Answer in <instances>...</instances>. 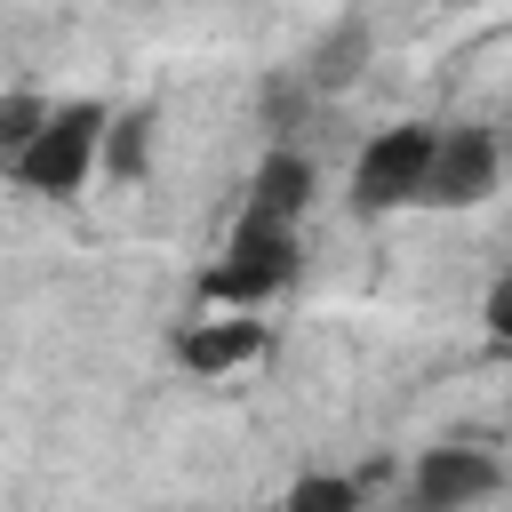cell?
Instances as JSON below:
<instances>
[{
  "instance_id": "1",
  "label": "cell",
  "mask_w": 512,
  "mask_h": 512,
  "mask_svg": "<svg viewBox=\"0 0 512 512\" xmlns=\"http://www.w3.org/2000/svg\"><path fill=\"white\" fill-rule=\"evenodd\" d=\"M104 120H112V104H96V96L48 104V120H40L32 144L8 160V176H16L32 200H72V192L104 168Z\"/></svg>"
},
{
  "instance_id": "2",
  "label": "cell",
  "mask_w": 512,
  "mask_h": 512,
  "mask_svg": "<svg viewBox=\"0 0 512 512\" xmlns=\"http://www.w3.org/2000/svg\"><path fill=\"white\" fill-rule=\"evenodd\" d=\"M432 120H392V128H376L360 152H352V184H344V200H352V216H400V208H416L424 200V168H432Z\"/></svg>"
},
{
  "instance_id": "3",
  "label": "cell",
  "mask_w": 512,
  "mask_h": 512,
  "mask_svg": "<svg viewBox=\"0 0 512 512\" xmlns=\"http://www.w3.org/2000/svg\"><path fill=\"white\" fill-rule=\"evenodd\" d=\"M304 264V240L296 232H272V224H232L224 256L200 272V296L224 304V312H264Z\"/></svg>"
},
{
  "instance_id": "4",
  "label": "cell",
  "mask_w": 512,
  "mask_h": 512,
  "mask_svg": "<svg viewBox=\"0 0 512 512\" xmlns=\"http://www.w3.org/2000/svg\"><path fill=\"white\" fill-rule=\"evenodd\" d=\"M496 192H504V136L480 120H448L432 136V168H424L416 208H488Z\"/></svg>"
},
{
  "instance_id": "5",
  "label": "cell",
  "mask_w": 512,
  "mask_h": 512,
  "mask_svg": "<svg viewBox=\"0 0 512 512\" xmlns=\"http://www.w3.org/2000/svg\"><path fill=\"white\" fill-rule=\"evenodd\" d=\"M504 488V464L488 456V448H472V440H440V448H424L416 464H408V512H472V504H488Z\"/></svg>"
},
{
  "instance_id": "6",
  "label": "cell",
  "mask_w": 512,
  "mask_h": 512,
  "mask_svg": "<svg viewBox=\"0 0 512 512\" xmlns=\"http://www.w3.org/2000/svg\"><path fill=\"white\" fill-rule=\"evenodd\" d=\"M320 192V168L304 144H272L248 176V200H240V224H272V232H304V208Z\"/></svg>"
},
{
  "instance_id": "7",
  "label": "cell",
  "mask_w": 512,
  "mask_h": 512,
  "mask_svg": "<svg viewBox=\"0 0 512 512\" xmlns=\"http://www.w3.org/2000/svg\"><path fill=\"white\" fill-rule=\"evenodd\" d=\"M272 352V328L256 312H224V320H192L176 328V360L192 376H232V368H256Z\"/></svg>"
},
{
  "instance_id": "8",
  "label": "cell",
  "mask_w": 512,
  "mask_h": 512,
  "mask_svg": "<svg viewBox=\"0 0 512 512\" xmlns=\"http://www.w3.org/2000/svg\"><path fill=\"white\" fill-rule=\"evenodd\" d=\"M368 56H376V24L368 16H336L312 48H304V96H344V88H360V72H368Z\"/></svg>"
},
{
  "instance_id": "9",
  "label": "cell",
  "mask_w": 512,
  "mask_h": 512,
  "mask_svg": "<svg viewBox=\"0 0 512 512\" xmlns=\"http://www.w3.org/2000/svg\"><path fill=\"white\" fill-rule=\"evenodd\" d=\"M368 488H376V472H304L280 496V512H368Z\"/></svg>"
},
{
  "instance_id": "10",
  "label": "cell",
  "mask_w": 512,
  "mask_h": 512,
  "mask_svg": "<svg viewBox=\"0 0 512 512\" xmlns=\"http://www.w3.org/2000/svg\"><path fill=\"white\" fill-rule=\"evenodd\" d=\"M144 168H152V112L136 104V112H112V120H104V176L136 184Z\"/></svg>"
},
{
  "instance_id": "11",
  "label": "cell",
  "mask_w": 512,
  "mask_h": 512,
  "mask_svg": "<svg viewBox=\"0 0 512 512\" xmlns=\"http://www.w3.org/2000/svg\"><path fill=\"white\" fill-rule=\"evenodd\" d=\"M48 120V96H32V88H16V96H0V168L32 144V128Z\"/></svg>"
},
{
  "instance_id": "12",
  "label": "cell",
  "mask_w": 512,
  "mask_h": 512,
  "mask_svg": "<svg viewBox=\"0 0 512 512\" xmlns=\"http://www.w3.org/2000/svg\"><path fill=\"white\" fill-rule=\"evenodd\" d=\"M488 336H496V344L512 352V272H504V280L488 288Z\"/></svg>"
},
{
  "instance_id": "13",
  "label": "cell",
  "mask_w": 512,
  "mask_h": 512,
  "mask_svg": "<svg viewBox=\"0 0 512 512\" xmlns=\"http://www.w3.org/2000/svg\"><path fill=\"white\" fill-rule=\"evenodd\" d=\"M504 176H512V144H504Z\"/></svg>"
}]
</instances>
